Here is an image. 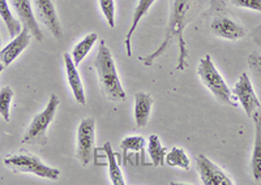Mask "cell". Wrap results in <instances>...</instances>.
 <instances>
[{"instance_id": "cell-19", "label": "cell", "mask_w": 261, "mask_h": 185, "mask_svg": "<svg viewBox=\"0 0 261 185\" xmlns=\"http://www.w3.org/2000/svg\"><path fill=\"white\" fill-rule=\"evenodd\" d=\"M97 41H98V34L89 33L88 36L84 37L80 42L76 43V46L73 47L71 54L72 60H73V63L76 64V66H79V64L85 59L86 55L89 54L90 50H92L93 46H94V43L97 42Z\"/></svg>"}, {"instance_id": "cell-4", "label": "cell", "mask_w": 261, "mask_h": 185, "mask_svg": "<svg viewBox=\"0 0 261 185\" xmlns=\"http://www.w3.org/2000/svg\"><path fill=\"white\" fill-rule=\"evenodd\" d=\"M4 164L9 170L17 173H33L41 179L58 180L60 177V171L45 164L37 156L29 151H21L9 154L4 158Z\"/></svg>"}, {"instance_id": "cell-18", "label": "cell", "mask_w": 261, "mask_h": 185, "mask_svg": "<svg viewBox=\"0 0 261 185\" xmlns=\"http://www.w3.org/2000/svg\"><path fill=\"white\" fill-rule=\"evenodd\" d=\"M101 151H103L106 154L107 162H109V175H110L111 182L114 185H124V177H123L122 171H120V168L118 166V162H116V154L111 149V143H105L103 147H101Z\"/></svg>"}, {"instance_id": "cell-7", "label": "cell", "mask_w": 261, "mask_h": 185, "mask_svg": "<svg viewBox=\"0 0 261 185\" xmlns=\"http://www.w3.org/2000/svg\"><path fill=\"white\" fill-rule=\"evenodd\" d=\"M232 92L237 97L239 106L243 107L244 112H246L248 117H252V115L255 114L256 111L261 108V103L258 101L257 96H256L252 81H251V78H249V76L247 75L246 72L242 73L235 86L232 87Z\"/></svg>"}, {"instance_id": "cell-2", "label": "cell", "mask_w": 261, "mask_h": 185, "mask_svg": "<svg viewBox=\"0 0 261 185\" xmlns=\"http://www.w3.org/2000/svg\"><path fill=\"white\" fill-rule=\"evenodd\" d=\"M94 68L97 71L99 89L105 98L111 102H118V103L124 102L127 99V94L119 78L113 54L105 41L99 42V48L94 59Z\"/></svg>"}, {"instance_id": "cell-11", "label": "cell", "mask_w": 261, "mask_h": 185, "mask_svg": "<svg viewBox=\"0 0 261 185\" xmlns=\"http://www.w3.org/2000/svg\"><path fill=\"white\" fill-rule=\"evenodd\" d=\"M211 29L214 36L223 39H230V41H238V39L247 37V34H248V30L243 25L230 17L214 18L211 25Z\"/></svg>"}, {"instance_id": "cell-21", "label": "cell", "mask_w": 261, "mask_h": 185, "mask_svg": "<svg viewBox=\"0 0 261 185\" xmlns=\"http://www.w3.org/2000/svg\"><path fill=\"white\" fill-rule=\"evenodd\" d=\"M165 162L169 167H179L184 171L191 170L190 158L181 147H172L171 151L166 154Z\"/></svg>"}, {"instance_id": "cell-5", "label": "cell", "mask_w": 261, "mask_h": 185, "mask_svg": "<svg viewBox=\"0 0 261 185\" xmlns=\"http://www.w3.org/2000/svg\"><path fill=\"white\" fill-rule=\"evenodd\" d=\"M59 98L55 94H51L50 99L47 102V106L45 110L41 111L39 114L33 117L22 137V143L34 142L38 143L39 146H45L47 143V129L50 124L53 122L54 117L57 115L58 107H59Z\"/></svg>"}, {"instance_id": "cell-9", "label": "cell", "mask_w": 261, "mask_h": 185, "mask_svg": "<svg viewBox=\"0 0 261 185\" xmlns=\"http://www.w3.org/2000/svg\"><path fill=\"white\" fill-rule=\"evenodd\" d=\"M34 9H36L37 15L39 20L47 26L51 34L57 39L62 41L63 38V30L60 25V20L58 17L57 8L54 6L53 0H33Z\"/></svg>"}, {"instance_id": "cell-26", "label": "cell", "mask_w": 261, "mask_h": 185, "mask_svg": "<svg viewBox=\"0 0 261 185\" xmlns=\"http://www.w3.org/2000/svg\"><path fill=\"white\" fill-rule=\"evenodd\" d=\"M232 6L238 8L251 9L256 12H261V0H230Z\"/></svg>"}, {"instance_id": "cell-24", "label": "cell", "mask_w": 261, "mask_h": 185, "mask_svg": "<svg viewBox=\"0 0 261 185\" xmlns=\"http://www.w3.org/2000/svg\"><path fill=\"white\" fill-rule=\"evenodd\" d=\"M247 63H248L249 71H251V73L255 77V81L261 87V54H258V52L249 54Z\"/></svg>"}, {"instance_id": "cell-16", "label": "cell", "mask_w": 261, "mask_h": 185, "mask_svg": "<svg viewBox=\"0 0 261 185\" xmlns=\"http://www.w3.org/2000/svg\"><path fill=\"white\" fill-rule=\"evenodd\" d=\"M255 122V145H253L252 158H251V171L256 181L261 180V111H256L252 115Z\"/></svg>"}, {"instance_id": "cell-20", "label": "cell", "mask_w": 261, "mask_h": 185, "mask_svg": "<svg viewBox=\"0 0 261 185\" xmlns=\"http://www.w3.org/2000/svg\"><path fill=\"white\" fill-rule=\"evenodd\" d=\"M148 154L150 157L151 166L160 167L165 163L167 154V147L162 146L160 137L157 135H150L148 140Z\"/></svg>"}, {"instance_id": "cell-27", "label": "cell", "mask_w": 261, "mask_h": 185, "mask_svg": "<svg viewBox=\"0 0 261 185\" xmlns=\"http://www.w3.org/2000/svg\"><path fill=\"white\" fill-rule=\"evenodd\" d=\"M4 68H6V67H4V64H0V75H2V72H3Z\"/></svg>"}, {"instance_id": "cell-3", "label": "cell", "mask_w": 261, "mask_h": 185, "mask_svg": "<svg viewBox=\"0 0 261 185\" xmlns=\"http://www.w3.org/2000/svg\"><path fill=\"white\" fill-rule=\"evenodd\" d=\"M197 75H199L202 85L208 87L209 91L218 101L231 106V107H239V102H238L237 97L234 96L232 90L227 86L222 75L216 68L211 55H205L204 57L200 59L199 66H197Z\"/></svg>"}, {"instance_id": "cell-15", "label": "cell", "mask_w": 261, "mask_h": 185, "mask_svg": "<svg viewBox=\"0 0 261 185\" xmlns=\"http://www.w3.org/2000/svg\"><path fill=\"white\" fill-rule=\"evenodd\" d=\"M155 0H139L137 6L135 7L134 16H132V22H130V27L128 30L127 36H125L124 39V45H125V52H127V56H130L132 55V36H134L135 30L139 26L140 21L148 15L149 9L150 7L154 4Z\"/></svg>"}, {"instance_id": "cell-25", "label": "cell", "mask_w": 261, "mask_h": 185, "mask_svg": "<svg viewBox=\"0 0 261 185\" xmlns=\"http://www.w3.org/2000/svg\"><path fill=\"white\" fill-rule=\"evenodd\" d=\"M102 13L110 27H115V3L114 0H99Z\"/></svg>"}, {"instance_id": "cell-13", "label": "cell", "mask_w": 261, "mask_h": 185, "mask_svg": "<svg viewBox=\"0 0 261 185\" xmlns=\"http://www.w3.org/2000/svg\"><path fill=\"white\" fill-rule=\"evenodd\" d=\"M63 60H64V66H65V73H67V81H68L69 86H71L72 92H73V97L76 99L79 105L85 106L86 105V96H85V90H84L83 81H81L80 73H79L77 66L73 63L72 60V56L65 52L63 55Z\"/></svg>"}, {"instance_id": "cell-28", "label": "cell", "mask_w": 261, "mask_h": 185, "mask_svg": "<svg viewBox=\"0 0 261 185\" xmlns=\"http://www.w3.org/2000/svg\"><path fill=\"white\" fill-rule=\"evenodd\" d=\"M0 43H2V38H0Z\"/></svg>"}, {"instance_id": "cell-10", "label": "cell", "mask_w": 261, "mask_h": 185, "mask_svg": "<svg viewBox=\"0 0 261 185\" xmlns=\"http://www.w3.org/2000/svg\"><path fill=\"white\" fill-rule=\"evenodd\" d=\"M11 4H12V8L17 13L18 20L21 21L22 26L27 27L30 34H32V37H34L38 42H42L43 41V34H42L41 27L37 22L30 0H11Z\"/></svg>"}, {"instance_id": "cell-14", "label": "cell", "mask_w": 261, "mask_h": 185, "mask_svg": "<svg viewBox=\"0 0 261 185\" xmlns=\"http://www.w3.org/2000/svg\"><path fill=\"white\" fill-rule=\"evenodd\" d=\"M153 102L154 101L148 92L139 91L135 94V122L137 128H143L148 124Z\"/></svg>"}, {"instance_id": "cell-12", "label": "cell", "mask_w": 261, "mask_h": 185, "mask_svg": "<svg viewBox=\"0 0 261 185\" xmlns=\"http://www.w3.org/2000/svg\"><path fill=\"white\" fill-rule=\"evenodd\" d=\"M30 38H32L30 32L27 27L22 26V30L20 32V34H17L15 38H12V41L6 47L0 50V60H2V64H4V67H8L9 64H12L20 56L21 52L29 46Z\"/></svg>"}, {"instance_id": "cell-6", "label": "cell", "mask_w": 261, "mask_h": 185, "mask_svg": "<svg viewBox=\"0 0 261 185\" xmlns=\"http://www.w3.org/2000/svg\"><path fill=\"white\" fill-rule=\"evenodd\" d=\"M95 142V119L92 116L84 117L79 124L77 141H76V158L83 167L92 161Z\"/></svg>"}, {"instance_id": "cell-1", "label": "cell", "mask_w": 261, "mask_h": 185, "mask_svg": "<svg viewBox=\"0 0 261 185\" xmlns=\"http://www.w3.org/2000/svg\"><path fill=\"white\" fill-rule=\"evenodd\" d=\"M193 0H172L171 3V12H170L169 22H167L166 34L165 39L161 43L160 47L148 56L140 57V60L145 64L146 67L151 66L157 57H160L165 51L169 48L170 43L176 39L178 41L179 55H178V64H176V71H184L187 68V59H188V50L186 41H184V27L187 24L188 12L192 8Z\"/></svg>"}, {"instance_id": "cell-17", "label": "cell", "mask_w": 261, "mask_h": 185, "mask_svg": "<svg viewBox=\"0 0 261 185\" xmlns=\"http://www.w3.org/2000/svg\"><path fill=\"white\" fill-rule=\"evenodd\" d=\"M0 17H2L3 22L6 24V27L8 30V34L11 38H15L17 34H20V32L22 30V24H21L18 18L13 16L11 7H9L7 0H0Z\"/></svg>"}, {"instance_id": "cell-22", "label": "cell", "mask_w": 261, "mask_h": 185, "mask_svg": "<svg viewBox=\"0 0 261 185\" xmlns=\"http://www.w3.org/2000/svg\"><path fill=\"white\" fill-rule=\"evenodd\" d=\"M145 146V138L143 136H129V137L123 138L120 142V147L123 150V164L128 163V157L129 152H137L143 150Z\"/></svg>"}, {"instance_id": "cell-8", "label": "cell", "mask_w": 261, "mask_h": 185, "mask_svg": "<svg viewBox=\"0 0 261 185\" xmlns=\"http://www.w3.org/2000/svg\"><path fill=\"white\" fill-rule=\"evenodd\" d=\"M196 167L199 171L200 179L204 185H234L231 177L222 168H220L216 163L211 161L208 157L200 156L196 157Z\"/></svg>"}, {"instance_id": "cell-23", "label": "cell", "mask_w": 261, "mask_h": 185, "mask_svg": "<svg viewBox=\"0 0 261 185\" xmlns=\"http://www.w3.org/2000/svg\"><path fill=\"white\" fill-rule=\"evenodd\" d=\"M13 96H15V92L11 86H3L0 89V116L3 117L4 121L11 120L9 108H11Z\"/></svg>"}]
</instances>
